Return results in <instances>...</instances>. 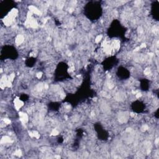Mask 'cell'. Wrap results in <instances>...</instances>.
I'll return each instance as SVG.
<instances>
[{
  "instance_id": "30bf717a",
  "label": "cell",
  "mask_w": 159,
  "mask_h": 159,
  "mask_svg": "<svg viewBox=\"0 0 159 159\" xmlns=\"http://www.w3.org/2000/svg\"><path fill=\"white\" fill-rule=\"evenodd\" d=\"M35 63V59L34 58H30L27 59L26 61V64L29 66H32Z\"/></svg>"
},
{
  "instance_id": "7a4b0ae2",
  "label": "cell",
  "mask_w": 159,
  "mask_h": 159,
  "mask_svg": "<svg viewBox=\"0 0 159 159\" xmlns=\"http://www.w3.org/2000/svg\"><path fill=\"white\" fill-rule=\"evenodd\" d=\"M4 56L5 58L15 59L17 57L16 48L12 46H4L1 50V57Z\"/></svg>"
},
{
  "instance_id": "8992f818",
  "label": "cell",
  "mask_w": 159,
  "mask_h": 159,
  "mask_svg": "<svg viewBox=\"0 0 159 159\" xmlns=\"http://www.w3.org/2000/svg\"><path fill=\"white\" fill-rule=\"evenodd\" d=\"M132 109L134 112L140 113L143 111L145 109V104L140 101H135L132 104Z\"/></svg>"
},
{
  "instance_id": "9c48e42d",
  "label": "cell",
  "mask_w": 159,
  "mask_h": 159,
  "mask_svg": "<svg viewBox=\"0 0 159 159\" xmlns=\"http://www.w3.org/2000/svg\"><path fill=\"white\" fill-rule=\"evenodd\" d=\"M114 61H115L114 58L111 59V58H108L104 61V66L107 68V69H110L114 66Z\"/></svg>"
},
{
  "instance_id": "6da1fadb",
  "label": "cell",
  "mask_w": 159,
  "mask_h": 159,
  "mask_svg": "<svg viewBox=\"0 0 159 159\" xmlns=\"http://www.w3.org/2000/svg\"><path fill=\"white\" fill-rule=\"evenodd\" d=\"M85 16L91 20H97L102 14V7L99 2H89L84 7Z\"/></svg>"
},
{
  "instance_id": "3957f363",
  "label": "cell",
  "mask_w": 159,
  "mask_h": 159,
  "mask_svg": "<svg viewBox=\"0 0 159 159\" xmlns=\"http://www.w3.org/2000/svg\"><path fill=\"white\" fill-rule=\"evenodd\" d=\"M124 28L119 24L118 22V24H116V21H114L113 23L111 24V27L110 29V35H112L113 37H117L120 36L122 34L124 33Z\"/></svg>"
},
{
  "instance_id": "5b68a950",
  "label": "cell",
  "mask_w": 159,
  "mask_h": 159,
  "mask_svg": "<svg viewBox=\"0 0 159 159\" xmlns=\"http://www.w3.org/2000/svg\"><path fill=\"white\" fill-rule=\"evenodd\" d=\"M151 14L156 20H158L159 17V3L158 1H154L152 4Z\"/></svg>"
},
{
  "instance_id": "52a82bcc",
  "label": "cell",
  "mask_w": 159,
  "mask_h": 159,
  "mask_svg": "<svg viewBox=\"0 0 159 159\" xmlns=\"http://www.w3.org/2000/svg\"><path fill=\"white\" fill-rule=\"evenodd\" d=\"M95 129L98 133L99 138H100L101 140H106L107 137V133L102 129L101 125L99 124L95 125Z\"/></svg>"
},
{
  "instance_id": "ba28073f",
  "label": "cell",
  "mask_w": 159,
  "mask_h": 159,
  "mask_svg": "<svg viewBox=\"0 0 159 159\" xmlns=\"http://www.w3.org/2000/svg\"><path fill=\"white\" fill-rule=\"evenodd\" d=\"M140 87L142 90L147 91L149 88V82L147 79H143L140 81Z\"/></svg>"
},
{
  "instance_id": "8fae6325",
  "label": "cell",
  "mask_w": 159,
  "mask_h": 159,
  "mask_svg": "<svg viewBox=\"0 0 159 159\" xmlns=\"http://www.w3.org/2000/svg\"><path fill=\"white\" fill-rule=\"evenodd\" d=\"M28 98H29L28 96H27L26 94H24L21 95V96H20V99L22 100V101H26V100L28 99Z\"/></svg>"
},
{
  "instance_id": "277c9868",
  "label": "cell",
  "mask_w": 159,
  "mask_h": 159,
  "mask_svg": "<svg viewBox=\"0 0 159 159\" xmlns=\"http://www.w3.org/2000/svg\"><path fill=\"white\" fill-rule=\"evenodd\" d=\"M117 76L119 77V78L122 80H126L129 78L130 72L127 68L123 66H120L117 68Z\"/></svg>"
}]
</instances>
